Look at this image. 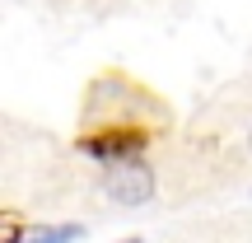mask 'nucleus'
Here are the masks:
<instances>
[{
	"label": "nucleus",
	"instance_id": "f03ea898",
	"mask_svg": "<svg viewBox=\"0 0 252 243\" xmlns=\"http://www.w3.org/2000/svg\"><path fill=\"white\" fill-rule=\"evenodd\" d=\"M84 229L80 225H61V229H33V243H70V239H80Z\"/></svg>",
	"mask_w": 252,
	"mask_h": 243
},
{
	"label": "nucleus",
	"instance_id": "f257e3e1",
	"mask_svg": "<svg viewBox=\"0 0 252 243\" xmlns=\"http://www.w3.org/2000/svg\"><path fill=\"white\" fill-rule=\"evenodd\" d=\"M108 197L117 201V206H145V201L154 197V173L145 169V164H126L108 178Z\"/></svg>",
	"mask_w": 252,
	"mask_h": 243
},
{
	"label": "nucleus",
	"instance_id": "7ed1b4c3",
	"mask_svg": "<svg viewBox=\"0 0 252 243\" xmlns=\"http://www.w3.org/2000/svg\"><path fill=\"white\" fill-rule=\"evenodd\" d=\"M126 243H140V239H126Z\"/></svg>",
	"mask_w": 252,
	"mask_h": 243
},
{
	"label": "nucleus",
	"instance_id": "20e7f679",
	"mask_svg": "<svg viewBox=\"0 0 252 243\" xmlns=\"http://www.w3.org/2000/svg\"><path fill=\"white\" fill-rule=\"evenodd\" d=\"M248 145H252V131H248Z\"/></svg>",
	"mask_w": 252,
	"mask_h": 243
}]
</instances>
